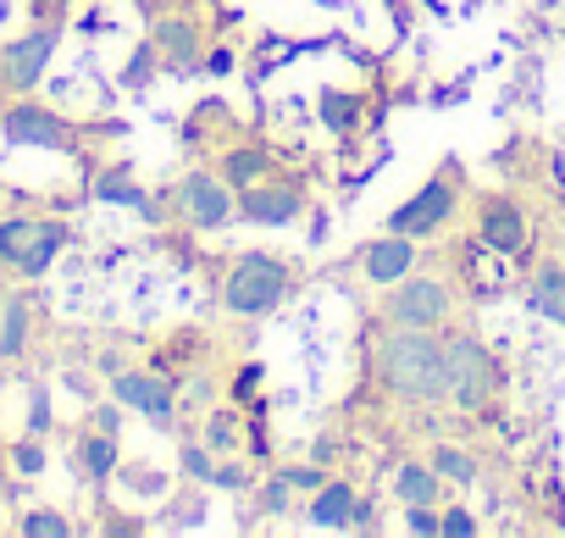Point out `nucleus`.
<instances>
[{
    "label": "nucleus",
    "mask_w": 565,
    "mask_h": 538,
    "mask_svg": "<svg viewBox=\"0 0 565 538\" xmlns=\"http://www.w3.org/2000/svg\"><path fill=\"white\" fill-rule=\"evenodd\" d=\"M372 378L411 400V405H438L449 400V361H444V334L433 328H405L399 334H383L377 350H372Z\"/></svg>",
    "instance_id": "obj_1"
},
{
    "label": "nucleus",
    "mask_w": 565,
    "mask_h": 538,
    "mask_svg": "<svg viewBox=\"0 0 565 538\" xmlns=\"http://www.w3.org/2000/svg\"><path fill=\"white\" fill-rule=\"evenodd\" d=\"M444 361H449V400H455L460 411H488V405L499 400L504 367H499V356H493L482 339L449 334V339H444Z\"/></svg>",
    "instance_id": "obj_2"
},
{
    "label": "nucleus",
    "mask_w": 565,
    "mask_h": 538,
    "mask_svg": "<svg viewBox=\"0 0 565 538\" xmlns=\"http://www.w3.org/2000/svg\"><path fill=\"white\" fill-rule=\"evenodd\" d=\"M289 289H295L289 266H282L277 255H266V250H255V255L233 261V273L222 284V306L238 312V317H266L271 306L289 300Z\"/></svg>",
    "instance_id": "obj_3"
},
{
    "label": "nucleus",
    "mask_w": 565,
    "mask_h": 538,
    "mask_svg": "<svg viewBox=\"0 0 565 538\" xmlns=\"http://www.w3.org/2000/svg\"><path fill=\"white\" fill-rule=\"evenodd\" d=\"M383 312H388V323L399 328H444L449 323V289L438 284V278H399L394 284V295L383 300Z\"/></svg>",
    "instance_id": "obj_4"
},
{
    "label": "nucleus",
    "mask_w": 565,
    "mask_h": 538,
    "mask_svg": "<svg viewBox=\"0 0 565 538\" xmlns=\"http://www.w3.org/2000/svg\"><path fill=\"white\" fill-rule=\"evenodd\" d=\"M455 200H460L455 183H449V178H433V183H422V189L388 217V228H394V233H411V239H427L433 228H444V222L455 217Z\"/></svg>",
    "instance_id": "obj_5"
},
{
    "label": "nucleus",
    "mask_w": 565,
    "mask_h": 538,
    "mask_svg": "<svg viewBox=\"0 0 565 538\" xmlns=\"http://www.w3.org/2000/svg\"><path fill=\"white\" fill-rule=\"evenodd\" d=\"M178 205L194 228H222V222L238 217V200H233L227 178H211V172H189L178 183Z\"/></svg>",
    "instance_id": "obj_6"
},
{
    "label": "nucleus",
    "mask_w": 565,
    "mask_h": 538,
    "mask_svg": "<svg viewBox=\"0 0 565 538\" xmlns=\"http://www.w3.org/2000/svg\"><path fill=\"white\" fill-rule=\"evenodd\" d=\"M306 211V189L300 183H249L238 194V217L255 228H282Z\"/></svg>",
    "instance_id": "obj_7"
},
{
    "label": "nucleus",
    "mask_w": 565,
    "mask_h": 538,
    "mask_svg": "<svg viewBox=\"0 0 565 538\" xmlns=\"http://www.w3.org/2000/svg\"><path fill=\"white\" fill-rule=\"evenodd\" d=\"M477 233H482V244H488L493 255H521V250H526V217H521V205H510L504 194H488V200H482Z\"/></svg>",
    "instance_id": "obj_8"
},
{
    "label": "nucleus",
    "mask_w": 565,
    "mask_h": 538,
    "mask_svg": "<svg viewBox=\"0 0 565 538\" xmlns=\"http://www.w3.org/2000/svg\"><path fill=\"white\" fill-rule=\"evenodd\" d=\"M111 394L134 411H145L156 428L172 422V378H156V372H117L111 378Z\"/></svg>",
    "instance_id": "obj_9"
},
{
    "label": "nucleus",
    "mask_w": 565,
    "mask_h": 538,
    "mask_svg": "<svg viewBox=\"0 0 565 538\" xmlns=\"http://www.w3.org/2000/svg\"><path fill=\"white\" fill-rule=\"evenodd\" d=\"M361 266H366V278H372L377 289H394V284L411 273V266H416V244H411V233H394V228H388L383 239L366 244V261H361Z\"/></svg>",
    "instance_id": "obj_10"
},
{
    "label": "nucleus",
    "mask_w": 565,
    "mask_h": 538,
    "mask_svg": "<svg viewBox=\"0 0 565 538\" xmlns=\"http://www.w3.org/2000/svg\"><path fill=\"white\" fill-rule=\"evenodd\" d=\"M7 139H12V145H51V150H67V145H73V128H67L56 112L18 106V112H7Z\"/></svg>",
    "instance_id": "obj_11"
},
{
    "label": "nucleus",
    "mask_w": 565,
    "mask_h": 538,
    "mask_svg": "<svg viewBox=\"0 0 565 538\" xmlns=\"http://www.w3.org/2000/svg\"><path fill=\"white\" fill-rule=\"evenodd\" d=\"M51 51H56V34H51V29H45V34L18 40V45L7 51V78H12L18 89H34V84H40V73H45V62H51Z\"/></svg>",
    "instance_id": "obj_12"
},
{
    "label": "nucleus",
    "mask_w": 565,
    "mask_h": 538,
    "mask_svg": "<svg viewBox=\"0 0 565 538\" xmlns=\"http://www.w3.org/2000/svg\"><path fill=\"white\" fill-rule=\"evenodd\" d=\"M306 516H311L317 527H333V532H350V516H355V488H350V483H322Z\"/></svg>",
    "instance_id": "obj_13"
},
{
    "label": "nucleus",
    "mask_w": 565,
    "mask_h": 538,
    "mask_svg": "<svg viewBox=\"0 0 565 538\" xmlns=\"http://www.w3.org/2000/svg\"><path fill=\"white\" fill-rule=\"evenodd\" d=\"M526 306H532L537 317H548V323H559V328H565V273H559V266H543V273L532 278Z\"/></svg>",
    "instance_id": "obj_14"
},
{
    "label": "nucleus",
    "mask_w": 565,
    "mask_h": 538,
    "mask_svg": "<svg viewBox=\"0 0 565 538\" xmlns=\"http://www.w3.org/2000/svg\"><path fill=\"white\" fill-rule=\"evenodd\" d=\"M156 45H161V56H167L178 73H194V29H189L183 18H161V23H156Z\"/></svg>",
    "instance_id": "obj_15"
},
{
    "label": "nucleus",
    "mask_w": 565,
    "mask_h": 538,
    "mask_svg": "<svg viewBox=\"0 0 565 538\" xmlns=\"http://www.w3.org/2000/svg\"><path fill=\"white\" fill-rule=\"evenodd\" d=\"M438 472L427 466V461H405L399 466V477H394V494L405 499V505H438Z\"/></svg>",
    "instance_id": "obj_16"
},
{
    "label": "nucleus",
    "mask_w": 565,
    "mask_h": 538,
    "mask_svg": "<svg viewBox=\"0 0 565 538\" xmlns=\"http://www.w3.org/2000/svg\"><path fill=\"white\" fill-rule=\"evenodd\" d=\"M266 172H271V156H266V150H227V156H222V178L238 183V189L260 183Z\"/></svg>",
    "instance_id": "obj_17"
},
{
    "label": "nucleus",
    "mask_w": 565,
    "mask_h": 538,
    "mask_svg": "<svg viewBox=\"0 0 565 538\" xmlns=\"http://www.w3.org/2000/svg\"><path fill=\"white\" fill-rule=\"evenodd\" d=\"M322 123L333 134H350L361 123V95H344V89H322Z\"/></svg>",
    "instance_id": "obj_18"
},
{
    "label": "nucleus",
    "mask_w": 565,
    "mask_h": 538,
    "mask_svg": "<svg viewBox=\"0 0 565 538\" xmlns=\"http://www.w3.org/2000/svg\"><path fill=\"white\" fill-rule=\"evenodd\" d=\"M78 461H84V472L100 483V477H111L117 472V439L111 433H95V439H84L78 444Z\"/></svg>",
    "instance_id": "obj_19"
},
{
    "label": "nucleus",
    "mask_w": 565,
    "mask_h": 538,
    "mask_svg": "<svg viewBox=\"0 0 565 538\" xmlns=\"http://www.w3.org/2000/svg\"><path fill=\"white\" fill-rule=\"evenodd\" d=\"M67 244V228H56V222H40V233H34V244H29V255L18 261L23 266V273H45V266H51V255Z\"/></svg>",
    "instance_id": "obj_20"
},
{
    "label": "nucleus",
    "mask_w": 565,
    "mask_h": 538,
    "mask_svg": "<svg viewBox=\"0 0 565 538\" xmlns=\"http://www.w3.org/2000/svg\"><path fill=\"white\" fill-rule=\"evenodd\" d=\"M438 477H449V483H471L477 477V461L466 455V450H455V444H433V461H427Z\"/></svg>",
    "instance_id": "obj_21"
},
{
    "label": "nucleus",
    "mask_w": 565,
    "mask_h": 538,
    "mask_svg": "<svg viewBox=\"0 0 565 538\" xmlns=\"http://www.w3.org/2000/svg\"><path fill=\"white\" fill-rule=\"evenodd\" d=\"M34 233H40V222H0V261H23L29 255V244H34Z\"/></svg>",
    "instance_id": "obj_22"
},
{
    "label": "nucleus",
    "mask_w": 565,
    "mask_h": 538,
    "mask_svg": "<svg viewBox=\"0 0 565 538\" xmlns=\"http://www.w3.org/2000/svg\"><path fill=\"white\" fill-rule=\"evenodd\" d=\"M95 194H100V200H117V205H139V200H145V194L134 189L128 172H106V178L95 183Z\"/></svg>",
    "instance_id": "obj_23"
},
{
    "label": "nucleus",
    "mask_w": 565,
    "mask_h": 538,
    "mask_svg": "<svg viewBox=\"0 0 565 538\" xmlns=\"http://www.w3.org/2000/svg\"><path fill=\"white\" fill-rule=\"evenodd\" d=\"M289 499H295V488L289 483H282V477H271L260 494H255V505H260V516H282V510H289Z\"/></svg>",
    "instance_id": "obj_24"
},
{
    "label": "nucleus",
    "mask_w": 565,
    "mask_h": 538,
    "mask_svg": "<svg viewBox=\"0 0 565 538\" xmlns=\"http://www.w3.org/2000/svg\"><path fill=\"white\" fill-rule=\"evenodd\" d=\"M238 416L233 411H216L211 422H205V439H211V450H233L238 444V428H233Z\"/></svg>",
    "instance_id": "obj_25"
},
{
    "label": "nucleus",
    "mask_w": 565,
    "mask_h": 538,
    "mask_svg": "<svg viewBox=\"0 0 565 538\" xmlns=\"http://www.w3.org/2000/svg\"><path fill=\"white\" fill-rule=\"evenodd\" d=\"M260 378H266V372H260V361H244V367L233 372V400H244V405H249V400L260 394Z\"/></svg>",
    "instance_id": "obj_26"
},
{
    "label": "nucleus",
    "mask_w": 565,
    "mask_h": 538,
    "mask_svg": "<svg viewBox=\"0 0 565 538\" xmlns=\"http://www.w3.org/2000/svg\"><path fill=\"white\" fill-rule=\"evenodd\" d=\"M23 532L29 538H67V521L51 516V510H34V516H23Z\"/></svg>",
    "instance_id": "obj_27"
},
{
    "label": "nucleus",
    "mask_w": 565,
    "mask_h": 538,
    "mask_svg": "<svg viewBox=\"0 0 565 538\" xmlns=\"http://www.w3.org/2000/svg\"><path fill=\"white\" fill-rule=\"evenodd\" d=\"M405 527H411V532H422V538H433V532L444 527V510H438V505H411Z\"/></svg>",
    "instance_id": "obj_28"
},
{
    "label": "nucleus",
    "mask_w": 565,
    "mask_h": 538,
    "mask_svg": "<svg viewBox=\"0 0 565 538\" xmlns=\"http://www.w3.org/2000/svg\"><path fill=\"white\" fill-rule=\"evenodd\" d=\"M277 477H282V483H289V488H295V494H300V488H306V494H317V488H322V483H328V477H322V472H317V466H282V472H277Z\"/></svg>",
    "instance_id": "obj_29"
},
{
    "label": "nucleus",
    "mask_w": 565,
    "mask_h": 538,
    "mask_svg": "<svg viewBox=\"0 0 565 538\" xmlns=\"http://www.w3.org/2000/svg\"><path fill=\"white\" fill-rule=\"evenodd\" d=\"M438 532H449V538H471V532H477V516H471V510H460V505H449Z\"/></svg>",
    "instance_id": "obj_30"
},
{
    "label": "nucleus",
    "mask_w": 565,
    "mask_h": 538,
    "mask_svg": "<svg viewBox=\"0 0 565 538\" xmlns=\"http://www.w3.org/2000/svg\"><path fill=\"white\" fill-rule=\"evenodd\" d=\"M23 328H29V317H23V312H12V317H7V339H0V350H7V356H18V350H23Z\"/></svg>",
    "instance_id": "obj_31"
},
{
    "label": "nucleus",
    "mask_w": 565,
    "mask_h": 538,
    "mask_svg": "<svg viewBox=\"0 0 565 538\" xmlns=\"http://www.w3.org/2000/svg\"><path fill=\"white\" fill-rule=\"evenodd\" d=\"M350 532H377V505H372V499H355V516H350Z\"/></svg>",
    "instance_id": "obj_32"
},
{
    "label": "nucleus",
    "mask_w": 565,
    "mask_h": 538,
    "mask_svg": "<svg viewBox=\"0 0 565 538\" xmlns=\"http://www.w3.org/2000/svg\"><path fill=\"white\" fill-rule=\"evenodd\" d=\"M183 472H189V477H200V483H205V477H211V455H205V450H194V444H189V450H183Z\"/></svg>",
    "instance_id": "obj_33"
},
{
    "label": "nucleus",
    "mask_w": 565,
    "mask_h": 538,
    "mask_svg": "<svg viewBox=\"0 0 565 538\" xmlns=\"http://www.w3.org/2000/svg\"><path fill=\"white\" fill-rule=\"evenodd\" d=\"M40 466H45V455H40V444H18V472H29V477H34Z\"/></svg>",
    "instance_id": "obj_34"
},
{
    "label": "nucleus",
    "mask_w": 565,
    "mask_h": 538,
    "mask_svg": "<svg viewBox=\"0 0 565 538\" xmlns=\"http://www.w3.org/2000/svg\"><path fill=\"white\" fill-rule=\"evenodd\" d=\"M205 67H211V73H233V51H227V45H216V51L205 56Z\"/></svg>",
    "instance_id": "obj_35"
}]
</instances>
